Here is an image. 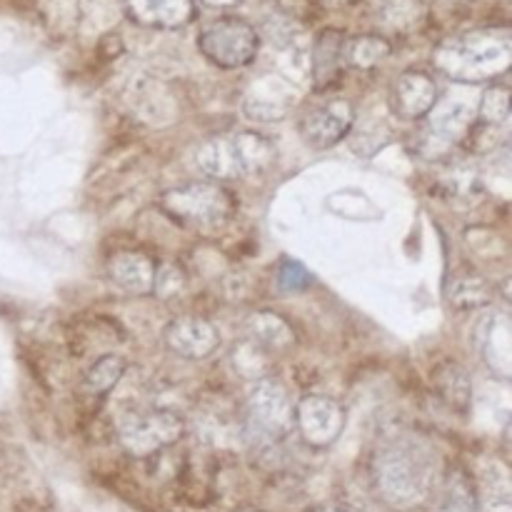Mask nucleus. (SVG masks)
Wrapping results in <instances>:
<instances>
[{
  "label": "nucleus",
  "mask_w": 512,
  "mask_h": 512,
  "mask_svg": "<svg viewBox=\"0 0 512 512\" xmlns=\"http://www.w3.org/2000/svg\"><path fill=\"white\" fill-rule=\"evenodd\" d=\"M375 485L395 508H415L435 488L438 460L433 448L415 435L395 433L380 443L373 463Z\"/></svg>",
  "instance_id": "1"
},
{
  "label": "nucleus",
  "mask_w": 512,
  "mask_h": 512,
  "mask_svg": "<svg viewBox=\"0 0 512 512\" xmlns=\"http://www.w3.org/2000/svg\"><path fill=\"white\" fill-rule=\"evenodd\" d=\"M275 158L273 143L265 135L253 130H240V133L218 135V138L205 140L195 153V163L208 178L235 180L260 175L270 168Z\"/></svg>",
  "instance_id": "2"
},
{
  "label": "nucleus",
  "mask_w": 512,
  "mask_h": 512,
  "mask_svg": "<svg viewBox=\"0 0 512 512\" xmlns=\"http://www.w3.org/2000/svg\"><path fill=\"white\" fill-rule=\"evenodd\" d=\"M160 208L183 228L218 230L230 223L235 213V195L215 180L180 185L160 198Z\"/></svg>",
  "instance_id": "3"
},
{
  "label": "nucleus",
  "mask_w": 512,
  "mask_h": 512,
  "mask_svg": "<svg viewBox=\"0 0 512 512\" xmlns=\"http://www.w3.org/2000/svg\"><path fill=\"white\" fill-rule=\"evenodd\" d=\"M438 65L450 78L465 83L495 78L508 70L510 43L508 38H495V35H465L450 40L438 50Z\"/></svg>",
  "instance_id": "4"
},
{
  "label": "nucleus",
  "mask_w": 512,
  "mask_h": 512,
  "mask_svg": "<svg viewBox=\"0 0 512 512\" xmlns=\"http://www.w3.org/2000/svg\"><path fill=\"white\" fill-rule=\"evenodd\" d=\"M293 400L273 378L255 380L245 400V433L260 448H273L293 433Z\"/></svg>",
  "instance_id": "5"
},
{
  "label": "nucleus",
  "mask_w": 512,
  "mask_h": 512,
  "mask_svg": "<svg viewBox=\"0 0 512 512\" xmlns=\"http://www.w3.org/2000/svg\"><path fill=\"white\" fill-rule=\"evenodd\" d=\"M185 433V423L173 410L143 408L130 410L120 418L118 438L125 453L133 458H150L160 450L178 443Z\"/></svg>",
  "instance_id": "6"
},
{
  "label": "nucleus",
  "mask_w": 512,
  "mask_h": 512,
  "mask_svg": "<svg viewBox=\"0 0 512 512\" xmlns=\"http://www.w3.org/2000/svg\"><path fill=\"white\" fill-rule=\"evenodd\" d=\"M200 53L223 70L245 68L255 60L260 48L258 30L243 18L225 15L205 25L198 35Z\"/></svg>",
  "instance_id": "7"
},
{
  "label": "nucleus",
  "mask_w": 512,
  "mask_h": 512,
  "mask_svg": "<svg viewBox=\"0 0 512 512\" xmlns=\"http://www.w3.org/2000/svg\"><path fill=\"white\" fill-rule=\"evenodd\" d=\"M355 128V108L345 98H328L300 115L298 130L305 143L315 150L338 145Z\"/></svg>",
  "instance_id": "8"
},
{
  "label": "nucleus",
  "mask_w": 512,
  "mask_h": 512,
  "mask_svg": "<svg viewBox=\"0 0 512 512\" xmlns=\"http://www.w3.org/2000/svg\"><path fill=\"white\" fill-rule=\"evenodd\" d=\"M293 423L300 438L313 448H328L345 428V410L328 395H305L295 403Z\"/></svg>",
  "instance_id": "9"
},
{
  "label": "nucleus",
  "mask_w": 512,
  "mask_h": 512,
  "mask_svg": "<svg viewBox=\"0 0 512 512\" xmlns=\"http://www.w3.org/2000/svg\"><path fill=\"white\" fill-rule=\"evenodd\" d=\"M165 348L183 360H205L220 348V330L210 320L183 315L165 325Z\"/></svg>",
  "instance_id": "10"
},
{
  "label": "nucleus",
  "mask_w": 512,
  "mask_h": 512,
  "mask_svg": "<svg viewBox=\"0 0 512 512\" xmlns=\"http://www.w3.org/2000/svg\"><path fill=\"white\" fill-rule=\"evenodd\" d=\"M438 103V83L425 70H408L390 90V110L403 120L428 118Z\"/></svg>",
  "instance_id": "11"
},
{
  "label": "nucleus",
  "mask_w": 512,
  "mask_h": 512,
  "mask_svg": "<svg viewBox=\"0 0 512 512\" xmlns=\"http://www.w3.org/2000/svg\"><path fill=\"white\" fill-rule=\"evenodd\" d=\"M470 123L468 113L460 105H445L430 115V123L425 125L423 133L418 138V150L425 158H438L453 150L460 140L468 138Z\"/></svg>",
  "instance_id": "12"
},
{
  "label": "nucleus",
  "mask_w": 512,
  "mask_h": 512,
  "mask_svg": "<svg viewBox=\"0 0 512 512\" xmlns=\"http://www.w3.org/2000/svg\"><path fill=\"white\" fill-rule=\"evenodd\" d=\"M158 265L138 250H123L108 260V275L118 288L130 295H150L155 285Z\"/></svg>",
  "instance_id": "13"
},
{
  "label": "nucleus",
  "mask_w": 512,
  "mask_h": 512,
  "mask_svg": "<svg viewBox=\"0 0 512 512\" xmlns=\"http://www.w3.org/2000/svg\"><path fill=\"white\" fill-rule=\"evenodd\" d=\"M480 353L488 360L490 368L508 378L510 375V325L505 315H493L480 323Z\"/></svg>",
  "instance_id": "14"
},
{
  "label": "nucleus",
  "mask_w": 512,
  "mask_h": 512,
  "mask_svg": "<svg viewBox=\"0 0 512 512\" xmlns=\"http://www.w3.org/2000/svg\"><path fill=\"white\" fill-rule=\"evenodd\" d=\"M345 38L340 30H323L313 45V83L318 90H325L343 68Z\"/></svg>",
  "instance_id": "15"
},
{
  "label": "nucleus",
  "mask_w": 512,
  "mask_h": 512,
  "mask_svg": "<svg viewBox=\"0 0 512 512\" xmlns=\"http://www.w3.org/2000/svg\"><path fill=\"white\" fill-rule=\"evenodd\" d=\"M435 512H480L475 485L463 468H453L443 480Z\"/></svg>",
  "instance_id": "16"
},
{
  "label": "nucleus",
  "mask_w": 512,
  "mask_h": 512,
  "mask_svg": "<svg viewBox=\"0 0 512 512\" xmlns=\"http://www.w3.org/2000/svg\"><path fill=\"white\" fill-rule=\"evenodd\" d=\"M248 333L250 340L265 350H285L288 345H293V328L288 325V320L270 310H258L250 315Z\"/></svg>",
  "instance_id": "17"
},
{
  "label": "nucleus",
  "mask_w": 512,
  "mask_h": 512,
  "mask_svg": "<svg viewBox=\"0 0 512 512\" xmlns=\"http://www.w3.org/2000/svg\"><path fill=\"white\" fill-rule=\"evenodd\" d=\"M435 388H438V393L443 395L450 408L460 410V413L470 408L473 385H470L465 368H460L458 363H443L435 368Z\"/></svg>",
  "instance_id": "18"
},
{
  "label": "nucleus",
  "mask_w": 512,
  "mask_h": 512,
  "mask_svg": "<svg viewBox=\"0 0 512 512\" xmlns=\"http://www.w3.org/2000/svg\"><path fill=\"white\" fill-rule=\"evenodd\" d=\"M448 300L453 308L458 310H475L483 308L493 300V288L485 283V278H480L473 270H463L453 278L448 288Z\"/></svg>",
  "instance_id": "19"
},
{
  "label": "nucleus",
  "mask_w": 512,
  "mask_h": 512,
  "mask_svg": "<svg viewBox=\"0 0 512 512\" xmlns=\"http://www.w3.org/2000/svg\"><path fill=\"white\" fill-rule=\"evenodd\" d=\"M480 512H512V493L508 470L503 465H490L480 478Z\"/></svg>",
  "instance_id": "20"
},
{
  "label": "nucleus",
  "mask_w": 512,
  "mask_h": 512,
  "mask_svg": "<svg viewBox=\"0 0 512 512\" xmlns=\"http://www.w3.org/2000/svg\"><path fill=\"white\" fill-rule=\"evenodd\" d=\"M125 368H128V363H125V358H120V355H103V358L95 360V363L85 370L83 390L88 395H95V398H98V395H108L110 390L120 383V378L125 375Z\"/></svg>",
  "instance_id": "21"
},
{
  "label": "nucleus",
  "mask_w": 512,
  "mask_h": 512,
  "mask_svg": "<svg viewBox=\"0 0 512 512\" xmlns=\"http://www.w3.org/2000/svg\"><path fill=\"white\" fill-rule=\"evenodd\" d=\"M390 43L378 38V35H358L353 40H345L343 45V63L350 68L368 70L378 65L380 60L388 58Z\"/></svg>",
  "instance_id": "22"
},
{
  "label": "nucleus",
  "mask_w": 512,
  "mask_h": 512,
  "mask_svg": "<svg viewBox=\"0 0 512 512\" xmlns=\"http://www.w3.org/2000/svg\"><path fill=\"white\" fill-rule=\"evenodd\" d=\"M510 118V90L508 85H493L483 93L478 108V123L485 128H500Z\"/></svg>",
  "instance_id": "23"
},
{
  "label": "nucleus",
  "mask_w": 512,
  "mask_h": 512,
  "mask_svg": "<svg viewBox=\"0 0 512 512\" xmlns=\"http://www.w3.org/2000/svg\"><path fill=\"white\" fill-rule=\"evenodd\" d=\"M275 283H278V288L283 290V293H300V290L310 288V283H313V275L305 270L303 263H298V260H293V258H285L283 263H280Z\"/></svg>",
  "instance_id": "24"
},
{
  "label": "nucleus",
  "mask_w": 512,
  "mask_h": 512,
  "mask_svg": "<svg viewBox=\"0 0 512 512\" xmlns=\"http://www.w3.org/2000/svg\"><path fill=\"white\" fill-rule=\"evenodd\" d=\"M185 285V275L180 273L178 265H160L158 270H155V285H153V293L160 295V298H173V295H178L180 290H183Z\"/></svg>",
  "instance_id": "25"
},
{
  "label": "nucleus",
  "mask_w": 512,
  "mask_h": 512,
  "mask_svg": "<svg viewBox=\"0 0 512 512\" xmlns=\"http://www.w3.org/2000/svg\"><path fill=\"white\" fill-rule=\"evenodd\" d=\"M318 512H343V510H338V508H323V510H318Z\"/></svg>",
  "instance_id": "26"
}]
</instances>
